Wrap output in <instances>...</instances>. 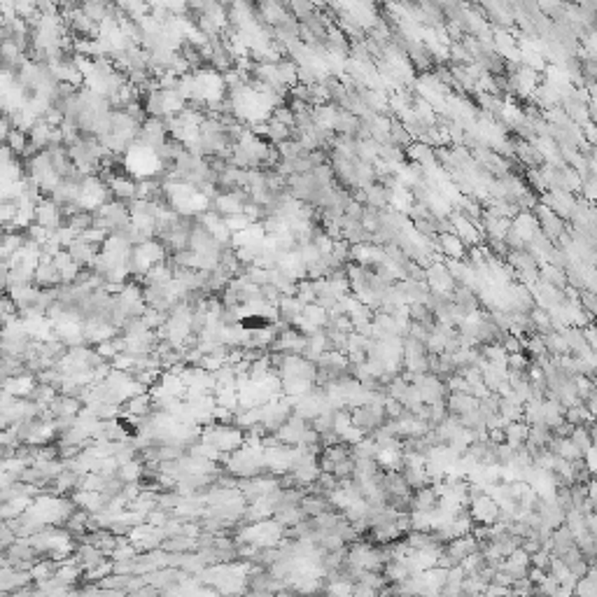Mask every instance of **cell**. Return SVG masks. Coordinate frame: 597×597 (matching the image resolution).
Listing matches in <instances>:
<instances>
[{
  "label": "cell",
  "mask_w": 597,
  "mask_h": 597,
  "mask_svg": "<svg viewBox=\"0 0 597 597\" xmlns=\"http://www.w3.org/2000/svg\"><path fill=\"white\" fill-rule=\"evenodd\" d=\"M7 597H37L35 584H30V586H24V588H19V591L10 593V595H7Z\"/></svg>",
  "instance_id": "cell-4"
},
{
  "label": "cell",
  "mask_w": 597,
  "mask_h": 597,
  "mask_svg": "<svg viewBox=\"0 0 597 597\" xmlns=\"http://www.w3.org/2000/svg\"><path fill=\"white\" fill-rule=\"evenodd\" d=\"M574 597H597V581H595V567L586 572V577L577 579V586L572 591Z\"/></svg>",
  "instance_id": "cell-2"
},
{
  "label": "cell",
  "mask_w": 597,
  "mask_h": 597,
  "mask_svg": "<svg viewBox=\"0 0 597 597\" xmlns=\"http://www.w3.org/2000/svg\"><path fill=\"white\" fill-rule=\"evenodd\" d=\"M30 584H33V579H30L28 569H17V567H10V565L0 567V593L10 595V593L19 591V588H24V586H30Z\"/></svg>",
  "instance_id": "cell-1"
},
{
  "label": "cell",
  "mask_w": 597,
  "mask_h": 597,
  "mask_svg": "<svg viewBox=\"0 0 597 597\" xmlns=\"http://www.w3.org/2000/svg\"><path fill=\"white\" fill-rule=\"evenodd\" d=\"M350 597H380V593L376 591V588H369L364 584H353V593H350Z\"/></svg>",
  "instance_id": "cell-3"
}]
</instances>
